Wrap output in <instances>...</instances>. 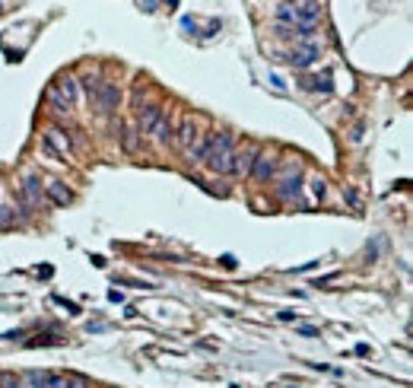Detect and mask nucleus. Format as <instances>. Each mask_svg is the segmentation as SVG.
<instances>
[{
  "label": "nucleus",
  "mask_w": 413,
  "mask_h": 388,
  "mask_svg": "<svg viewBox=\"0 0 413 388\" xmlns=\"http://www.w3.org/2000/svg\"><path fill=\"white\" fill-rule=\"evenodd\" d=\"M204 162L216 175H232V169H235V137L229 131L210 134V147H207Z\"/></svg>",
  "instance_id": "nucleus-1"
},
{
  "label": "nucleus",
  "mask_w": 413,
  "mask_h": 388,
  "mask_svg": "<svg viewBox=\"0 0 413 388\" xmlns=\"http://www.w3.org/2000/svg\"><path fill=\"white\" fill-rule=\"evenodd\" d=\"M42 150L48 153L51 159L67 162V156H70V137L64 131H57V127H51V131L45 134V140H42Z\"/></svg>",
  "instance_id": "nucleus-2"
},
{
  "label": "nucleus",
  "mask_w": 413,
  "mask_h": 388,
  "mask_svg": "<svg viewBox=\"0 0 413 388\" xmlns=\"http://www.w3.org/2000/svg\"><path fill=\"white\" fill-rule=\"evenodd\" d=\"M92 99H96V109L102 115H111L118 109V102H121V89H118L115 83H99L96 92H92Z\"/></svg>",
  "instance_id": "nucleus-3"
},
{
  "label": "nucleus",
  "mask_w": 413,
  "mask_h": 388,
  "mask_svg": "<svg viewBox=\"0 0 413 388\" xmlns=\"http://www.w3.org/2000/svg\"><path fill=\"white\" fill-rule=\"evenodd\" d=\"M19 204H22V214H32L35 207H42V182L39 179H29L22 182V188H19Z\"/></svg>",
  "instance_id": "nucleus-4"
},
{
  "label": "nucleus",
  "mask_w": 413,
  "mask_h": 388,
  "mask_svg": "<svg viewBox=\"0 0 413 388\" xmlns=\"http://www.w3.org/2000/svg\"><path fill=\"white\" fill-rule=\"evenodd\" d=\"M29 382H32V388H67V375L48 372V369H32Z\"/></svg>",
  "instance_id": "nucleus-5"
},
{
  "label": "nucleus",
  "mask_w": 413,
  "mask_h": 388,
  "mask_svg": "<svg viewBox=\"0 0 413 388\" xmlns=\"http://www.w3.org/2000/svg\"><path fill=\"white\" fill-rule=\"evenodd\" d=\"M274 172H277V159H274V153H257V159H254V166L248 175H254L257 182H270L274 179Z\"/></svg>",
  "instance_id": "nucleus-6"
},
{
  "label": "nucleus",
  "mask_w": 413,
  "mask_h": 388,
  "mask_svg": "<svg viewBox=\"0 0 413 388\" xmlns=\"http://www.w3.org/2000/svg\"><path fill=\"white\" fill-rule=\"evenodd\" d=\"M318 54H321V51H318V45L315 42H305L302 48H296V51L289 54V64L296 67V70H305V67H312L318 61Z\"/></svg>",
  "instance_id": "nucleus-7"
},
{
  "label": "nucleus",
  "mask_w": 413,
  "mask_h": 388,
  "mask_svg": "<svg viewBox=\"0 0 413 388\" xmlns=\"http://www.w3.org/2000/svg\"><path fill=\"white\" fill-rule=\"evenodd\" d=\"M257 153H261V150H257L254 144H248L242 153H235V169H232V175H248V172H251Z\"/></svg>",
  "instance_id": "nucleus-8"
},
{
  "label": "nucleus",
  "mask_w": 413,
  "mask_h": 388,
  "mask_svg": "<svg viewBox=\"0 0 413 388\" xmlns=\"http://www.w3.org/2000/svg\"><path fill=\"white\" fill-rule=\"evenodd\" d=\"M194 140H197V127H194V118H184L181 127H178V147L184 153H191L194 150Z\"/></svg>",
  "instance_id": "nucleus-9"
},
{
  "label": "nucleus",
  "mask_w": 413,
  "mask_h": 388,
  "mask_svg": "<svg viewBox=\"0 0 413 388\" xmlns=\"http://www.w3.org/2000/svg\"><path fill=\"white\" fill-rule=\"evenodd\" d=\"M162 115L159 105H146V109H140V118H137V127H140V134H149V127L156 124V118Z\"/></svg>",
  "instance_id": "nucleus-10"
},
{
  "label": "nucleus",
  "mask_w": 413,
  "mask_h": 388,
  "mask_svg": "<svg viewBox=\"0 0 413 388\" xmlns=\"http://www.w3.org/2000/svg\"><path fill=\"white\" fill-rule=\"evenodd\" d=\"M149 134L156 137L159 144H169V140H172V121H169V115H165V112H162L159 118H156V124L149 127Z\"/></svg>",
  "instance_id": "nucleus-11"
},
{
  "label": "nucleus",
  "mask_w": 413,
  "mask_h": 388,
  "mask_svg": "<svg viewBox=\"0 0 413 388\" xmlns=\"http://www.w3.org/2000/svg\"><path fill=\"white\" fill-rule=\"evenodd\" d=\"M45 99H48V105H51L54 112H70V109H73V105H70V102L61 96V89H57L54 83H51L48 89H45Z\"/></svg>",
  "instance_id": "nucleus-12"
},
{
  "label": "nucleus",
  "mask_w": 413,
  "mask_h": 388,
  "mask_svg": "<svg viewBox=\"0 0 413 388\" xmlns=\"http://www.w3.org/2000/svg\"><path fill=\"white\" fill-rule=\"evenodd\" d=\"M45 188H48V197H51L57 207H67V204H70V191H67L61 182H48Z\"/></svg>",
  "instance_id": "nucleus-13"
},
{
  "label": "nucleus",
  "mask_w": 413,
  "mask_h": 388,
  "mask_svg": "<svg viewBox=\"0 0 413 388\" xmlns=\"http://www.w3.org/2000/svg\"><path fill=\"white\" fill-rule=\"evenodd\" d=\"M299 191H302L299 175H296V179H286V182L280 185V197H283V201H299Z\"/></svg>",
  "instance_id": "nucleus-14"
},
{
  "label": "nucleus",
  "mask_w": 413,
  "mask_h": 388,
  "mask_svg": "<svg viewBox=\"0 0 413 388\" xmlns=\"http://www.w3.org/2000/svg\"><path fill=\"white\" fill-rule=\"evenodd\" d=\"M57 89H61V96L70 102V105H73L77 102V83H73V80H70V77H64V80H57V83H54Z\"/></svg>",
  "instance_id": "nucleus-15"
},
{
  "label": "nucleus",
  "mask_w": 413,
  "mask_h": 388,
  "mask_svg": "<svg viewBox=\"0 0 413 388\" xmlns=\"http://www.w3.org/2000/svg\"><path fill=\"white\" fill-rule=\"evenodd\" d=\"M309 89H321V92H330V74H321V77H312L309 83H305Z\"/></svg>",
  "instance_id": "nucleus-16"
},
{
  "label": "nucleus",
  "mask_w": 413,
  "mask_h": 388,
  "mask_svg": "<svg viewBox=\"0 0 413 388\" xmlns=\"http://www.w3.org/2000/svg\"><path fill=\"white\" fill-rule=\"evenodd\" d=\"M118 131H121V140H124V150H127V153H137V137H134V131H124L121 124H118Z\"/></svg>",
  "instance_id": "nucleus-17"
},
{
  "label": "nucleus",
  "mask_w": 413,
  "mask_h": 388,
  "mask_svg": "<svg viewBox=\"0 0 413 388\" xmlns=\"http://www.w3.org/2000/svg\"><path fill=\"white\" fill-rule=\"evenodd\" d=\"M19 375L16 372H0V388H19Z\"/></svg>",
  "instance_id": "nucleus-18"
},
{
  "label": "nucleus",
  "mask_w": 413,
  "mask_h": 388,
  "mask_svg": "<svg viewBox=\"0 0 413 388\" xmlns=\"http://www.w3.org/2000/svg\"><path fill=\"white\" fill-rule=\"evenodd\" d=\"M67 388H89V385H86L83 375H70V379H67Z\"/></svg>",
  "instance_id": "nucleus-19"
},
{
  "label": "nucleus",
  "mask_w": 413,
  "mask_h": 388,
  "mask_svg": "<svg viewBox=\"0 0 413 388\" xmlns=\"http://www.w3.org/2000/svg\"><path fill=\"white\" fill-rule=\"evenodd\" d=\"M299 334H305V337H315V334H318V328H312V325H302V328H299Z\"/></svg>",
  "instance_id": "nucleus-20"
},
{
  "label": "nucleus",
  "mask_w": 413,
  "mask_h": 388,
  "mask_svg": "<svg viewBox=\"0 0 413 388\" xmlns=\"http://www.w3.org/2000/svg\"><path fill=\"white\" fill-rule=\"evenodd\" d=\"M222 267L232 270V267H235V258H232V255H222Z\"/></svg>",
  "instance_id": "nucleus-21"
},
{
  "label": "nucleus",
  "mask_w": 413,
  "mask_h": 388,
  "mask_svg": "<svg viewBox=\"0 0 413 388\" xmlns=\"http://www.w3.org/2000/svg\"><path fill=\"white\" fill-rule=\"evenodd\" d=\"M143 4H146L143 10H156V0H143Z\"/></svg>",
  "instance_id": "nucleus-22"
},
{
  "label": "nucleus",
  "mask_w": 413,
  "mask_h": 388,
  "mask_svg": "<svg viewBox=\"0 0 413 388\" xmlns=\"http://www.w3.org/2000/svg\"><path fill=\"white\" fill-rule=\"evenodd\" d=\"M165 4H172V7H175V4H178V0H165ZM172 7H169V10H172Z\"/></svg>",
  "instance_id": "nucleus-23"
}]
</instances>
